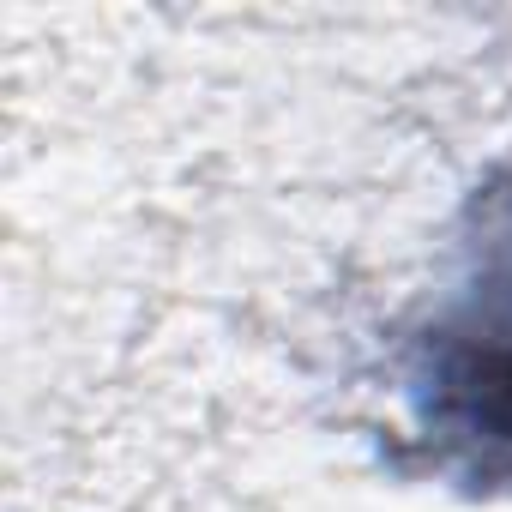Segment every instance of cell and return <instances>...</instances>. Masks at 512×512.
<instances>
[{"label": "cell", "mask_w": 512, "mask_h": 512, "mask_svg": "<svg viewBox=\"0 0 512 512\" xmlns=\"http://www.w3.org/2000/svg\"><path fill=\"white\" fill-rule=\"evenodd\" d=\"M404 464L470 500H512V157L458 205L392 344Z\"/></svg>", "instance_id": "cell-1"}]
</instances>
